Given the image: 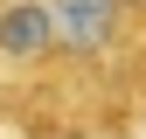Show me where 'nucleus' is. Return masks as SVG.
<instances>
[{
  "label": "nucleus",
  "mask_w": 146,
  "mask_h": 139,
  "mask_svg": "<svg viewBox=\"0 0 146 139\" xmlns=\"http://www.w3.org/2000/svg\"><path fill=\"white\" fill-rule=\"evenodd\" d=\"M63 56L0 111L14 139H139L146 132V0H56Z\"/></svg>",
  "instance_id": "1"
},
{
  "label": "nucleus",
  "mask_w": 146,
  "mask_h": 139,
  "mask_svg": "<svg viewBox=\"0 0 146 139\" xmlns=\"http://www.w3.org/2000/svg\"><path fill=\"white\" fill-rule=\"evenodd\" d=\"M63 56V28H56V0H0V111L21 91L56 70Z\"/></svg>",
  "instance_id": "2"
}]
</instances>
